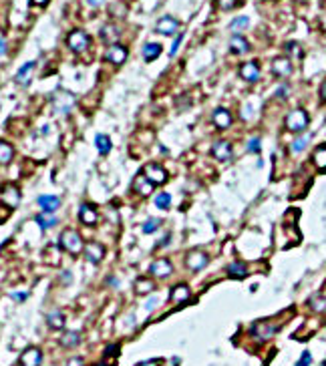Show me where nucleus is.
Here are the masks:
<instances>
[{"mask_svg": "<svg viewBox=\"0 0 326 366\" xmlns=\"http://www.w3.org/2000/svg\"><path fill=\"white\" fill-rule=\"evenodd\" d=\"M171 261L169 260H157L151 263V268H149V272L155 276V278H167L169 274H171Z\"/></svg>", "mask_w": 326, "mask_h": 366, "instance_id": "obj_17", "label": "nucleus"}, {"mask_svg": "<svg viewBox=\"0 0 326 366\" xmlns=\"http://www.w3.org/2000/svg\"><path fill=\"white\" fill-rule=\"evenodd\" d=\"M141 173H143L153 185H161V183H165V179H167V171L163 169L161 165H157V163H147Z\"/></svg>", "mask_w": 326, "mask_h": 366, "instance_id": "obj_6", "label": "nucleus"}, {"mask_svg": "<svg viewBox=\"0 0 326 366\" xmlns=\"http://www.w3.org/2000/svg\"><path fill=\"white\" fill-rule=\"evenodd\" d=\"M0 195H2V202H4L8 208H12V209L18 208V204H20V191H18L16 185H12V183L2 185Z\"/></svg>", "mask_w": 326, "mask_h": 366, "instance_id": "obj_7", "label": "nucleus"}, {"mask_svg": "<svg viewBox=\"0 0 326 366\" xmlns=\"http://www.w3.org/2000/svg\"><path fill=\"white\" fill-rule=\"evenodd\" d=\"M60 346H64V348H73V346H79V342H81V334L79 332H73V330H69V332H64L62 336H60Z\"/></svg>", "mask_w": 326, "mask_h": 366, "instance_id": "obj_25", "label": "nucleus"}, {"mask_svg": "<svg viewBox=\"0 0 326 366\" xmlns=\"http://www.w3.org/2000/svg\"><path fill=\"white\" fill-rule=\"evenodd\" d=\"M306 145H308V137H298V139L292 141L290 151H292V153H300V151H304Z\"/></svg>", "mask_w": 326, "mask_h": 366, "instance_id": "obj_37", "label": "nucleus"}, {"mask_svg": "<svg viewBox=\"0 0 326 366\" xmlns=\"http://www.w3.org/2000/svg\"><path fill=\"white\" fill-rule=\"evenodd\" d=\"M318 366H326V362H320V364H318Z\"/></svg>", "mask_w": 326, "mask_h": 366, "instance_id": "obj_53", "label": "nucleus"}, {"mask_svg": "<svg viewBox=\"0 0 326 366\" xmlns=\"http://www.w3.org/2000/svg\"><path fill=\"white\" fill-rule=\"evenodd\" d=\"M227 276H232L236 280H242V278L248 276V265L244 261H234V263L227 265Z\"/></svg>", "mask_w": 326, "mask_h": 366, "instance_id": "obj_20", "label": "nucleus"}, {"mask_svg": "<svg viewBox=\"0 0 326 366\" xmlns=\"http://www.w3.org/2000/svg\"><path fill=\"white\" fill-rule=\"evenodd\" d=\"M159 225H161V219L151 217V219H147V221L143 223V231H145V234H153V231H157Z\"/></svg>", "mask_w": 326, "mask_h": 366, "instance_id": "obj_38", "label": "nucleus"}, {"mask_svg": "<svg viewBox=\"0 0 326 366\" xmlns=\"http://www.w3.org/2000/svg\"><path fill=\"white\" fill-rule=\"evenodd\" d=\"M320 101H326V81L322 83V87H320Z\"/></svg>", "mask_w": 326, "mask_h": 366, "instance_id": "obj_49", "label": "nucleus"}, {"mask_svg": "<svg viewBox=\"0 0 326 366\" xmlns=\"http://www.w3.org/2000/svg\"><path fill=\"white\" fill-rule=\"evenodd\" d=\"M214 123L217 129H227L232 125V115L227 109H216L214 111Z\"/></svg>", "mask_w": 326, "mask_h": 366, "instance_id": "obj_18", "label": "nucleus"}, {"mask_svg": "<svg viewBox=\"0 0 326 366\" xmlns=\"http://www.w3.org/2000/svg\"><path fill=\"white\" fill-rule=\"evenodd\" d=\"M95 143H97L99 153L107 155L109 151H111V139H109L107 135H97V137H95Z\"/></svg>", "mask_w": 326, "mask_h": 366, "instance_id": "obj_35", "label": "nucleus"}, {"mask_svg": "<svg viewBox=\"0 0 326 366\" xmlns=\"http://www.w3.org/2000/svg\"><path fill=\"white\" fill-rule=\"evenodd\" d=\"M67 43H69V47H71L73 52H85L89 49V45H91V39H89V35L85 30H73L69 35Z\"/></svg>", "mask_w": 326, "mask_h": 366, "instance_id": "obj_5", "label": "nucleus"}, {"mask_svg": "<svg viewBox=\"0 0 326 366\" xmlns=\"http://www.w3.org/2000/svg\"><path fill=\"white\" fill-rule=\"evenodd\" d=\"M35 66H37L35 62H26L24 66H20V71L16 73V83L26 87V85L30 83V79H32V71H35Z\"/></svg>", "mask_w": 326, "mask_h": 366, "instance_id": "obj_19", "label": "nucleus"}, {"mask_svg": "<svg viewBox=\"0 0 326 366\" xmlns=\"http://www.w3.org/2000/svg\"><path fill=\"white\" fill-rule=\"evenodd\" d=\"M117 37H119V28H117V26L107 24V26L101 28V39H103V43H115Z\"/></svg>", "mask_w": 326, "mask_h": 366, "instance_id": "obj_30", "label": "nucleus"}, {"mask_svg": "<svg viewBox=\"0 0 326 366\" xmlns=\"http://www.w3.org/2000/svg\"><path fill=\"white\" fill-rule=\"evenodd\" d=\"M30 2H32V4H37V6H45L49 0H30Z\"/></svg>", "mask_w": 326, "mask_h": 366, "instance_id": "obj_51", "label": "nucleus"}, {"mask_svg": "<svg viewBox=\"0 0 326 366\" xmlns=\"http://www.w3.org/2000/svg\"><path fill=\"white\" fill-rule=\"evenodd\" d=\"M105 58L113 64H121V62L127 60V49L121 47V45H111L107 52H105Z\"/></svg>", "mask_w": 326, "mask_h": 366, "instance_id": "obj_14", "label": "nucleus"}, {"mask_svg": "<svg viewBox=\"0 0 326 366\" xmlns=\"http://www.w3.org/2000/svg\"><path fill=\"white\" fill-rule=\"evenodd\" d=\"M79 219L85 223V225H95L97 223V211L93 206H89V204H83L81 209H79Z\"/></svg>", "mask_w": 326, "mask_h": 366, "instance_id": "obj_16", "label": "nucleus"}, {"mask_svg": "<svg viewBox=\"0 0 326 366\" xmlns=\"http://www.w3.org/2000/svg\"><path fill=\"white\" fill-rule=\"evenodd\" d=\"M230 49H232V52H236V54H244V52L250 51V45H248V41H246L244 37L236 35V37H232V41H230Z\"/></svg>", "mask_w": 326, "mask_h": 366, "instance_id": "obj_24", "label": "nucleus"}, {"mask_svg": "<svg viewBox=\"0 0 326 366\" xmlns=\"http://www.w3.org/2000/svg\"><path fill=\"white\" fill-rule=\"evenodd\" d=\"M159 54H161V45H157V43H147L143 47V58L145 60H155Z\"/></svg>", "mask_w": 326, "mask_h": 366, "instance_id": "obj_29", "label": "nucleus"}, {"mask_svg": "<svg viewBox=\"0 0 326 366\" xmlns=\"http://www.w3.org/2000/svg\"><path fill=\"white\" fill-rule=\"evenodd\" d=\"M312 161H314V165H316L320 171H326V143L318 145V147L314 149Z\"/></svg>", "mask_w": 326, "mask_h": 366, "instance_id": "obj_28", "label": "nucleus"}, {"mask_svg": "<svg viewBox=\"0 0 326 366\" xmlns=\"http://www.w3.org/2000/svg\"><path fill=\"white\" fill-rule=\"evenodd\" d=\"M308 304H310V308H312L314 312H324V310H326V298L322 296V294H316V296H312Z\"/></svg>", "mask_w": 326, "mask_h": 366, "instance_id": "obj_33", "label": "nucleus"}, {"mask_svg": "<svg viewBox=\"0 0 326 366\" xmlns=\"http://www.w3.org/2000/svg\"><path fill=\"white\" fill-rule=\"evenodd\" d=\"M236 2H238V0H217V6H219L221 10H230Z\"/></svg>", "mask_w": 326, "mask_h": 366, "instance_id": "obj_42", "label": "nucleus"}, {"mask_svg": "<svg viewBox=\"0 0 326 366\" xmlns=\"http://www.w3.org/2000/svg\"><path fill=\"white\" fill-rule=\"evenodd\" d=\"M310 364H312V354H310V352H302V358L298 360L296 366H310Z\"/></svg>", "mask_w": 326, "mask_h": 366, "instance_id": "obj_41", "label": "nucleus"}, {"mask_svg": "<svg viewBox=\"0 0 326 366\" xmlns=\"http://www.w3.org/2000/svg\"><path fill=\"white\" fill-rule=\"evenodd\" d=\"M185 265L189 270H193V272H200V270H204L208 265V256L202 250H191L185 256Z\"/></svg>", "mask_w": 326, "mask_h": 366, "instance_id": "obj_8", "label": "nucleus"}, {"mask_svg": "<svg viewBox=\"0 0 326 366\" xmlns=\"http://www.w3.org/2000/svg\"><path fill=\"white\" fill-rule=\"evenodd\" d=\"M153 288H155L153 280H147V278H139V280L135 282V292H137L139 296H147L149 292H153Z\"/></svg>", "mask_w": 326, "mask_h": 366, "instance_id": "obj_27", "label": "nucleus"}, {"mask_svg": "<svg viewBox=\"0 0 326 366\" xmlns=\"http://www.w3.org/2000/svg\"><path fill=\"white\" fill-rule=\"evenodd\" d=\"M155 206L159 209H169V206H171V195L169 193H165V191H161V193H157L155 195Z\"/></svg>", "mask_w": 326, "mask_h": 366, "instance_id": "obj_36", "label": "nucleus"}, {"mask_svg": "<svg viewBox=\"0 0 326 366\" xmlns=\"http://www.w3.org/2000/svg\"><path fill=\"white\" fill-rule=\"evenodd\" d=\"M189 296H191V292H189V288H187L185 284H179V286H175V288L171 290V300L177 302V304L189 300Z\"/></svg>", "mask_w": 326, "mask_h": 366, "instance_id": "obj_23", "label": "nucleus"}, {"mask_svg": "<svg viewBox=\"0 0 326 366\" xmlns=\"http://www.w3.org/2000/svg\"><path fill=\"white\" fill-rule=\"evenodd\" d=\"M85 258L91 261V263H99V261L105 258V248L97 242H91L85 246Z\"/></svg>", "mask_w": 326, "mask_h": 366, "instance_id": "obj_10", "label": "nucleus"}, {"mask_svg": "<svg viewBox=\"0 0 326 366\" xmlns=\"http://www.w3.org/2000/svg\"><path fill=\"white\" fill-rule=\"evenodd\" d=\"M6 51V45H4V41H0V54Z\"/></svg>", "mask_w": 326, "mask_h": 366, "instance_id": "obj_52", "label": "nucleus"}, {"mask_svg": "<svg viewBox=\"0 0 326 366\" xmlns=\"http://www.w3.org/2000/svg\"><path fill=\"white\" fill-rule=\"evenodd\" d=\"M288 95V85H282L278 91H276V97H286Z\"/></svg>", "mask_w": 326, "mask_h": 366, "instance_id": "obj_45", "label": "nucleus"}, {"mask_svg": "<svg viewBox=\"0 0 326 366\" xmlns=\"http://www.w3.org/2000/svg\"><path fill=\"white\" fill-rule=\"evenodd\" d=\"M181 41H183V35H179L175 41H173V45H171V51H169V54L173 56L175 52H177V49H179V45H181Z\"/></svg>", "mask_w": 326, "mask_h": 366, "instance_id": "obj_44", "label": "nucleus"}, {"mask_svg": "<svg viewBox=\"0 0 326 366\" xmlns=\"http://www.w3.org/2000/svg\"><path fill=\"white\" fill-rule=\"evenodd\" d=\"M14 157V149L10 143L6 141H0V163H10Z\"/></svg>", "mask_w": 326, "mask_h": 366, "instance_id": "obj_31", "label": "nucleus"}, {"mask_svg": "<svg viewBox=\"0 0 326 366\" xmlns=\"http://www.w3.org/2000/svg\"><path fill=\"white\" fill-rule=\"evenodd\" d=\"M39 206H41V209L51 213V211H56V209L60 208V199L56 195H41L39 197Z\"/></svg>", "mask_w": 326, "mask_h": 366, "instance_id": "obj_22", "label": "nucleus"}, {"mask_svg": "<svg viewBox=\"0 0 326 366\" xmlns=\"http://www.w3.org/2000/svg\"><path fill=\"white\" fill-rule=\"evenodd\" d=\"M308 123H310V119H308V113H306L304 109H294V111L288 113L286 119H284V127H286L288 131H292V133L304 131V129L308 127Z\"/></svg>", "mask_w": 326, "mask_h": 366, "instance_id": "obj_1", "label": "nucleus"}, {"mask_svg": "<svg viewBox=\"0 0 326 366\" xmlns=\"http://www.w3.org/2000/svg\"><path fill=\"white\" fill-rule=\"evenodd\" d=\"M177 28H179V22H177L175 18H171V16H163V18L157 20V24H155V30H157L159 35H165V37L175 35Z\"/></svg>", "mask_w": 326, "mask_h": 366, "instance_id": "obj_9", "label": "nucleus"}, {"mask_svg": "<svg viewBox=\"0 0 326 366\" xmlns=\"http://www.w3.org/2000/svg\"><path fill=\"white\" fill-rule=\"evenodd\" d=\"M248 151L260 153V137H252V139L248 141Z\"/></svg>", "mask_w": 326, "mask_h": 366, "instance_id": "obj_40", "label": "nucleus"}, {"mask_svg": "<svg viewBox=\"0 0 326 366\" xmlns=\"http://www.w3.org/2000/svg\"><path fill=\"white\" fill-rule=\"evenodd\" d=\"M60 248L67 250V252L73 254V256H77V254H81V252L85 250L83 240H81V236H79L75 229H64V231L60 234Z\"/></svg>", "mask_w": 326, "mask_h": 366, "instance_id": "obj_2", "label": "nucleus"}, {"mask_svg": "<svg viewBox=\"0 0 326 366\" xmlns=\"http://www.w3.org/2000/svg\"><path fill=\"white\" fill-rule=\"evenodd\" d=\"M286 52L292 56V58H302V49L298 43H286Z\"/></svg>", "mask_w": 326, "mask_h": 366, "instance_id": "obj_39", "label": "nucleus"}, {"mask_svg": "<svg viewBox=\"0 0 326 366\" xmlns=\"http://www.w3.org/2000/svg\"><path fill=\"white\" fill-rule=\"evenodd\" d=\"M240 77H242L244 81L254 83V81H258V77H260V66H258L256 62H244V64L240 66Z\"/></svg>", "mask_w": 326, "mask_h": 366, "instance_id": "obj_15", "label": "nucleus"}, {"mask_svg": "<svg viewBox=\"0 0 326 366\" xmlns=\"http://www.w3.org/2000/svg\"><path fill=\"white\" fill-rule=\"evenodd\" d=\"M272 71L276 77H290L292 75V62L286 56H278L272 60Z\"/></svg>", "mask_w": 326, "mask_h": 366, "instance_id": "obj_12", "label": "nucleus"}, {"mask_svg": "<svg viewBox=\"0 0 326 366\" xmlns=\"http://www.w3.org/2000/svg\"><path fill=\"white\" fill-rule=\"evenodd\" d=\"M43 362V352L39 348H26L20 354V366H41Z\"/></svg>", "mask_w": 326, "mask_h": 366, "instance_id": "obj_11", "label": "nucleus"}, {"mask_svg": "<svg viewBox=\"0 0 326 366\" xmlns=\"http://www.w3.org/2000/svg\"><path fill=\"white\" fill-rule=\"evenodd\" d=\"M248 26H250V18H248V16H238V18H234V20H232V24H230V28H232L234 32L246 30Z\"/></svg>", "mask_w": 326, "mask_h": 366, "instance_id": "obj_34", "label": "nucleus"}, {"mask_svg": "<svg viewBox=\"0 0 326 366\" xmlns=\"http://www.w3.org/2000/svg\"><path fill=\"white\" fill-rule=\"evenodd\" d=\"M58 219H56V215H51L49 211L47 213H43V215H37V223L41 225V229H49L51 225H54Z\"/></svg>", "mask_w": 326, "mask_h": 366, "instance_id": "obj_32", "label": "nucleus"}, {"mask_svg": "<svg viewBox=\"0 0 326 366\" xmlns=\"http://www.w3.org/2000/svg\"><path fill=\"white\" fill-rule=\"evenodd\" d=\"M278 324H274V322H270V320H258V322H254L252 324V334H254V338H258V340H270L272 336L278 332Z\"/></svg>", "mask_w": 326, "mask_h": 366, "instance_id": "obj_4", "label": "nucleus"}, {"mask_svg": "<svg viewBox=\"0 0 326 366\" xmlns=\"http://www.w3.org/2000/svg\"><path fill=\"white\" fill-rule=\"evenodd\" d=\"M137 366H161V360L155 358V360H147V362H141V364H137Z\"/></svg>", "mask_w": 326, "mask_h": 366, "instance_id": "obj_47", "label": "nucleus"}, {"mask_svg": "<svg viewBox=\"0 0 326 366\" xmlns=\"http://www.w3.org/2000/svg\"><path fill=\"white\" fill-rule=\"evenodd\" d=\"M47 324H49V328H53V330L64 328V314L60 312V310L49 312V316H47Z\"/></svg>", "mask_w": 326, "mask_h": 366, "instance_id": "obj_26", "label": "nucleus"}, {"mask_svg": "<svg viewBox=\"0 0 326 366\" xmlns=\"http://www.w3.org/2000/svg\"><path fill=\"white\" fill-rule=\"evenodd\" d=\"M67 366H83V358H79V356H75V358H71Z\"/></svg>", "mask_w": 326, "mask_h": 366, "instance_id": "obj_46", "label": "nucleus"}, {"mask_svg": "<svg viewBox=\"0 0 326 366\" xmlns=\"http://www.w3.org/2000/svg\"><path fill=\"white\" fill-rule=\"evenodd\" d=\"M10 298H12V300H16V302H24V300L28 298V294H26V292H12V294H10Z\"/></svg>", "mask_w": 326, "mask_h": 366, "instance_id": "obj_43", "label": "nucleus"}, {"mask_svg": "<svg viewBox=\"0 0 326 366\" xmlns=\"http://www.w3.org/2000/svg\"><path fill=\"white\" fill-rule=\"evenodd\" d=\"M133 187H135V191L141 195V197H149L151 193H153V183L143 175V173H139L137 177H135V181H133Z\"/></svg>", "mask_w": 326, "mask_h": 366, "instance_id": "obj_13", "label": "nucleus"}, {"mask_svg": "<svg viewBox=\"0 0 326 366\" xmlns=\"http://www.w3.org/2000/svg\"><path fill=\"white\" fill-rule=\"evenodd\" d=\"M51 101H53V109L56 113H69L77 99H75L73 93H69V91H64V89H58V91L53 93Z\"/></svg>", "mask_w": 326, "mask_h": 366, "instance_id": "obj_3", "label": "nucleus"}, {"mask_svg": "<svg viewBox=\"0 0 326 366\" xmlns=\"http://www.w3.org/2000/svg\"><path fill=\"white\" fill-rule=\"evenodd\" d=\"M214 157H216L217 161L230 159L232 157V145L227 141H217L216 145H214Z\"/></svg>", "mask_w": 326, "mask_h": 366, "instance_id": "obj_21", "label": "nucleus"}, {"mask_svg": "<svg viewBox=\"0 0 326 366\" xmlns=\"http://www.w3.org/2000/svg\"><path fill=\"white\" fill-rule=\"evenodd\" d=\"M155 306H157V298H151V300L145 304V308H147V310H151V308H155Z\"/></svg>", "mask_w": 326, "mask_h": 366, "instance_id": "obj_48", "label": "nucleus"}, {"mask_svg": "<svg viewBox=\"0 0 326 366\" xmlns=\"http://www.w3.org/2000/svg\"><path fill=\"white\" fill-rule=\"evenodd\" d=\"M89 2V6H99V4H103V0H87Z\"/></svg>", "mask_w": 326, "mask_h": 366, "instance_id": "obj_50", "label": "nucleus"}]
</instances>
